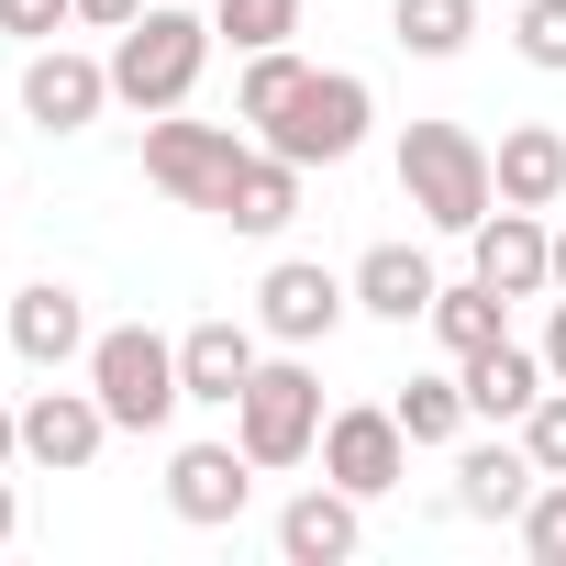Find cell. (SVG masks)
Segmentation results:
<instances>
[{"label": "cell", "instance_id": "obj_1", "mask_svg": "<svg viewBox=\"0 0 566 566\" xmlns=\"http://www.w3.org/2000/svg\"><path fill=\"white\" fill-rule=\"evenodd\" d=\"M400 200L433 222V233H478L500 211V178H489V145L467 123H411L400 134Z\"/></svg>", "mask_w": 566, "mask_h": 566}, {"label": "cell", "instance_id": "obj_2", "mask_svg": "<svg viewBox=\"0 0 566 566\" xmlns=\"http://www.w3.org/2000/svg\"><path fill=\"white\" fill-rule=\"evenodd\" d=\"M200 67H211V23L200 12H145L112 34V101H134V112H178L189 90H200Z\"/></svg>", "mask_w": 566, "mask_h": 566}, {"label": "cell", "instance_id": "obj_3", "mask_svg": "<svg viewBox=\"0 0 566 566\" xmlns=\"http://www.w3.org/2000/svg\"><path fill=\"white\" fill-rule=\"evenodd\" d=\"M90 389H101V411H112V433H167L178 422V345L167 334H145V323H112V334H90Z\"/></svg>", "mask_w": 566, "mask_h": 566}, {"label": "cell", "instance_id": "obj_4", "mask_svg": "<svg viewBox=\"0 0 566 566\" xmlns=\"http://www.w3.org/2000/svg\"><path fill=\"white\" fill-rule=\"evenodd\" d=\"M367 123H378V101H367V78L356 67H312L290 101H277L255 134L290 156V167H345L356 145H367Z\"/></svg>", "mask_w": 566, "mask_h": 566}, {"label": "cell", "instance_id": "obj_5", "mask_svg": "<svg viewBox=\"0 0 566 566\" xmlns=\"http://www.w3.org/2000/svg\"><path fill=\"white\" fill-rule=\"evenodd\" d=\"M323 378L301 367V345L277 356V367H255L244 378V400H233V444L255 455V467H301V455H323Z\"/></svg>", "mask_w": 566, "mask_h": 566}, {"label": "cell", "instance_id": "obj_6", "mask_svg": "<svg viewBox=\"0 0 566 566\" xmlns=\"http://www.w3.org/2000/svg\"><path fill=\"white\" fill-rule=\"evenodd\" d=\"M255 145L233 134V123H178V112H145V178L167 189V200H189V211H222V189H233V167H244Z\"/></svg>", "mask_w": 566, "mask_h": 566}, {"label": "cell", "instance_id": "obj_7", "mask_svg": "<svg viewBox=\"0 0 566 566\" xmlns=\"http://www.w3.org/2000/svg\"><path fill=\"white\" fill-rule=\"evenodd\" d=\"M345 312H356V277H334L312 255H277L255 277V334H277V345H323Z\"/></svg>", "mask_w": 566, "mask_h": 566}, {"label": "cell", "instance_id": "obj_8", "mask_svg": "<svg viewBox=\"0 0 566 566\" xmlns=\"http://www.w3.org/2000/svg\"><path fill=\"white\" fill-rule=\"evenodd\" d=\"M323 478L356 489V500H389V489L411 478V433H400V411H334V422H323Z\"/></svg>", "mask_w": 566, "mask_h": 566}, {"label": "cell", "instance_id": "obj_9", "mask_svg": "<svg viewBox=\"0 0 566 566\" xmlns=\"http://www.w3.org/2000/svg\"><path fill=\"white\" fill-rule=\"evenodd\" d=\"M101 101H112V56L34 45V67H23V123H34V134H90Z\"/></svg>", "mask_w": 566, "mask_h": 566}, {"label": "cell", "instance_id": "obj_10", "mask_svg": "<svg viewBox=\"0 0 566 566\" xmlns=\"http://www.w3.org/2000/svg\"><path fill=\"white\" fill-rule=\"evenodd\" d=\"M244 500H255V455L244 444H178L167 455V511L178 522L222 533V522H244Z\"/></svg>", "mask_w": 566, "mask_h": 566}, {"label": "cell", "instance_id": "obj_11", "mask_svg": "<svg viewBox=\"0 0 566 566\" xmlns=\"http://www.w3.org/2000/svg\"><path fill=\"white\" fill-rule=\"evenodd\" d=\"M467 244H478V277H489L500 301H533V290H555V233H544V211L500 200V211H489Z\"/></svg>", "mask_w": 566, "mask_h": 566}, {"label": "cell", "instance_id": "obj_12", "mask_svg": "<svg viewBox=\"0 0 566 566\" xmlns=\"http://www.w3.org/2000/svg\"><path fill=\"white\" fill-rule=\"evenodd\" d=\"M101 444H112V411H101V389H34V400H23V455H34V467L78 478Z\"/></svg>", "mask_w": 566, "mask_h": 566}, {"label": "cell", "instance_id": "obj_13", "mask_svg": "<svg viewBox=\"0 0 566 566\" xmlns=\"http://www.w3.org/2000/svg\"><path fill=\"white\" fill-rule=\"evenodd\" d=\"M356 511H367V500H356V489H334V478H323V489H301L290 511H277V555H290V566H345V555L367 544V522H356Z\"/></svg>", "mask_w": 566, "mask_h": 566}, {"label": "cell", "instance_id": "obj_14", "mask_svg": "<svg viewBox=\"0 0 566 566\" xmlns=\"http://www.w3.org/2000/svg\"><path fill=\"white\" fill-rule=\"evenodd\" d=\"M12 356H23V367H67V356H90V312H78L67 277L12 290Z\"/></svg>", "mask_w": 566, "mask_h": 566}, {"label": "cell", "instance_id": "obj_15", "mask_svg": "<svg viewBox=\"0 0 566 566\" xmlns=\"http://www.w3.org/2000/svg\"><path fill=\"white\" fill-rule=\"evenodd\" d=\"M255 367H266V356H255V334H244V323H189V334H178V389H189V400H211V411H233Z\"/></svg>", "mask_w": 566, "mask_h": 566}, {"label": "cell", "instance_id": "obj_16", "mask_svg": "<svg viewBox=\"0 0 566 566\" xmlns=\"http://www.w3.org/2000/svg\"><path fill=\"white\" fill-rule=\"evenodd\" d=\"M533 489H544L533 444H467V455H455V511H467V522H522Z\"/></svg>", "mask_w": 566, "mask_h": 566}, {"label": "cell", "instance_id": "obj_17", "mask_svg": "<svg viewBox=\"0 0 566 566\" xmlns=\"http://www.w3.org/2000/svg\"><path fill=\"white\" fill-rule=\"evenodd\" d=\"M455 378H467V411H478V422H522V411L555 389V367H544V356H522L511 334H500V345H478Z\"/></svg>", "mask_w": 566, "mask_h": 566}, {"label": "cell", "instance_id": "obj_18", "mask_svg": "<svg viewBox=\"0 0 566 566\" xmlns=\"http://www.w3.org/2000/svg\"><path fill=\"white\" fill-rule=\"evenodd\" d=\"M433 290H444V277H433L422 244H367L356 255V312H378V323H422Z\"/></svg>", "mask_w": 566, "mask_h": 566}, {"label": "cell", "instance_id": "obj_19", "mask_svg": "<svg viewBox=\"0 0 566 566\" xmlns=\"http://www.w3.org/2000/svg\"><path fill=\"white\" fill-rule=\"evenodd\" d=\"M489 178H500V200L555 211V200H566V134H555V123H511L500 156H489Z\"/></svg>", "mask_w": 566, "mask_h": 566}, {"label": "cell", "instance_id": "obj_20", "mask_svg": "<svg viewBox=\"0 0 566 566\" xmlns=\"http://www.w3.org/2000/svg\"><path fill=\"white\" fill-rule=\"evenodd\" d=\"M290 211H301V167L277 156V145H255L233 167V189H222V222L233 233H290Z\"/></svg>", "mask_w": 566, "mask_h": 566}, {"label": "cell", "instance_id": "obj_21", "mask_svg": "<svg viewBox=\"0 0 566 566\" xmlns=\"http://www.w3.org/2000/svg\"><path fill=\"white\" fill-rule=\"evenodd\" d=\"M433 334H444V356L467 367L478 345H500V290H489V277H444V290H433V312H422Z\"/></svg>", "mask_w": 566, "mask_h": 566}, {"label": "cell", "instance_id": "obj_22", "mask_svg": "<svg viewBox=\"0 0 566 566\" xmlns=\"http://www.w3.org/2000/svg\"><path fill=\"white\" fill-rule=\"evenodd\" d=\"M389 34H400L411 56H467L478 0H389Z\"/></svg>", "mask_w": 566, "mask_h": 566}, {"label": "cell", "instance_id": "obj_23", "mask_svg": "<svg viewBox=\"0 0 566 566\" xmlns=\"http://www.w3.org/2000/svg\"><path fill=\"white\" fill-rule=\"evenodd\" d=\"M389 411H400L411 444H455V433H467V378H411Z\"/></svg>", "mask_w": 566, "mask_h": 566}, {"label": "cell", "instance_id": "obj_24", "mask_svg": "<svg viewBox=\"0 0 566 566\" xmlns=\"http://www.w3.org/2000/svg\"><path fill=\"white\" fill-rule=\"evenodd\" d=\"M301 78H312V67H301L290 45H255V56H244V78H233V123H266V112L290 101Z\"/></svg>", "mask_w": 566, "mask_h": 566}, {"label": "cell", "instance_id": "obj_25", "mask_svg": "<svg viewBox=\"0 0 566 566\" xmlns=\"http://www.w3.org/2000/svg\"><path fill=\"white\" fill-rule=\"evenodd\" d=\"M211 34H233V56L290 45V34H301V0H222V12H211Z\"/></svg>", "mask_w": 566, "mask_h": 566}, {"label": "cell", "instance_id": "obj_26", "mask_svg": "<svg viewBox=\"0 0 566 566\" xmlns=\"http://www.w3.org/2000/svg\"><path fill=\"white\" fill-rule=\"evenodd\" d=\"M522 555H533V566H566V478H544V489L522 500Z\"/></svg>", "mask_w": 566, "mask_h": 566}, {"label": "cell", "instance_id": "obj_27", "mask_svg": "<svg viewBox=\"0 0 566 566\" xmlns=\"http://www.w3.org/2000/svg\"><path fill=\"white\" fill-rule=\"evenodd\" d=\"M522 444H533V467H544V478H566V378L522 411Z\"/></svg>", "mask_w": 566, "mask_h": 566}, {"label": "cell", "instance_id": "obj_28", "mask_svg": "<svg viewBox=\"0 0 566 566\" xmlns=\"http://www.w3.org/2000/svg\"><path fill=\"white\" fill-rule=\"evenodd\" d=\"M511 45H522L533 67H566V0H522V23H511Z\"/></svg>", "mask_w": 566, "mask_h": 566}, {"label": "cell", "instance_id": "obj_29", "mask_svg": "<svg viewBox=\"0 0 566 566\" xmlns=\"http://www.w3.org/2000/svg\"><path fill=\"white\" fill-rule=\"evenodd\" d=\"M78 23V0H0V34H23V45H56Z\"/></svg>", "mask_w": 566, "mask_h": 566}, {"label": "cell", "instance_id": "obj_30", "mask_svg": "<svg viewBox=\"0 0 566 566\" xmlns=\"http://www.w3.org/2000/svg\"><path fill=\"white\" fill-rule=\"evenodd\" d=\"M134 12H145V0H78V23H101V34H123Z\"/></svg>", "mask_w": 566, "mask_h": 566}, {"label": "cell", "instance_id": "obj_31", "mask_svg": "<svg viewBox=\"0 0 566 566\" xmlns=\"http://www.w3.org/2000/svg\"><path fill=\"white\" fill-rule=\"evenodd\" d=\"M544 367L566 378V301H555V323H544Z\"/></svg>", "mask_w": 566, "mask_h": 566}, {"label": "cell", "instance_id": "obj_32", "mask_svg": "<svg viewBox=\"0 0 566 566\" xmlns=\"http://www.w3.org/2000/svg\"><path fill=\"white\" fill-rule=\"evenodd\" d=\"M23 455V411H0V467H12Z\"/></svg>", "mask_w": 566, "mask_h": 566}, {"label": "cell", "instance_id": "obj_33", "mask_svg": "<svg viewBox=\"0 0 566 566\" xmlns=\"http://www.w3.org/2000/svg\"><path fill=\"white\" fill-rule=\"evenodd\" d=\"M12 522H23V511H12V478H0V544H12Z\"/></svg>", "mask_w": 566, "mask_h": 566}, {"label": "cell", "instance_id": "obj_34", "mask_svg": "<svg viewBox=\"0 0 566 566\" xmlns=\"http://www.w3.org/2000/svg\"><path fill=\"white\" fill-rule=\"evenodd\" d=\"M555 290H566V233H555Z\"/></svg>", "mask_w": 566, "mask_h": 566}]
</instances>
